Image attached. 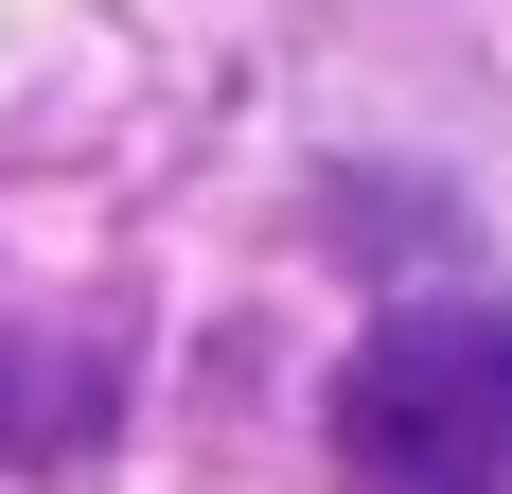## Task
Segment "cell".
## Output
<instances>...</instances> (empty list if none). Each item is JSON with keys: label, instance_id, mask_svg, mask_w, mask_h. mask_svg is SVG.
<instances>
[{"label": "cell", "instance_id": "6da1fadb", "mask_svg": "<svg viewBox=\"0 0 512 494\" xmlns=\"http://www.w3.org/2000/svg\"><path fill=\"white\" fill-rule=\"evenodd\" d=\"M354 494H512V283H424L336 353Z\"/></svg>", "mask_w": 512, "mask_h": 494}]
</instances>
